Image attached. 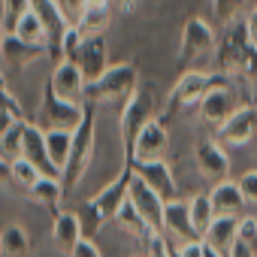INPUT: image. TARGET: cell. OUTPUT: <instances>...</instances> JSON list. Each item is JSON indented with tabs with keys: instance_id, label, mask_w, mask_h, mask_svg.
Here are the masks:
<instances>
[{
	"instance_id": "obj_6",
	"label": "cell",
	"mask_w": 257,
	"mask_h": 257,
	"mask_svg": "<svg viewBox=\"0 0 257 257\" xmlns=\"http://www.w3.org/2000/svg\"><path fill=\"white\" fill-rule=\"evenodd\" d=\"M155 103H158L155 85H140V88L131 94V100L124 103V112H121V146H124V161L134 158V143H137L140 131L152 121Z\"/></svg>"
},
{
	"instance_id": "obj_45",
	"label": "cell",
	"mask_w": 257,
	"mask_h": 257,
	"mask_svg": "<svg viewBox=\"0 0 257 257\" xmlns=\"http://www.w3.org/2000/svg\"><path fill=\"white\" fill-rule=\"evenodd\" d=\"M203 257H224V254H218L215 248H209V245H206V254H203Z\"/></svg>"
},
{
	"instance_id": "obj_11",
	"label": "cell",
	"mask_w": 257,
	"mask_h": 257,
	"mask_svg": "<svg viewBox=\"0 0 257 257\" xmlns=\"http://www.w3.org/2000/svg\"><path fill=\"white\" fill-rule=\"evenodd\" d=\"M167 152H170V134H167V127H164L158 118H152L143 131H140V137H137V143H134V158L127 161V164L164 161Z\"/></svg>"
},
{
	"instance_id": "obj_23",
	"label": "cell",
	"mask_w": 257,
	"mask_h": 257,
	"mask_svg": "<svg viewBox=\"0 0 257 257\" xmlns=\"http://www.w3.org/2000/svg\"><path fill=\"white\" fill-rule=\"evenodd\" d=\"M112 10H115L112 0H88L79 31H82L85 37H91V34H103V28H106L109 19H112Z\"/></svg>"
},
{
	"instance_id": "obj_44",
	"label": "cell",
	"mask_w": 257,
	"mask_h": 257,
	"mask_svg": "<svg viewBox=\"0 0 257 257\" xmlns=\"http://www.w3.org/2000/svg\"><path fill=\"white\" fill-rule=\"evenodd\" d=\"M4 179H10V164L0 161V182H4Z\"/></svg>"
},
{
	"instance_id": "obj_9",
	"label": "cell",
	"mask_w": 257,
	"mask_h": 257,
	"mask_svg": "<svg viewBox=\"0 0 257 257\" xmlns=\"http://www.w3.org/2000/svg\"><path fill=\"white\" fill-rule=\"evenodd\" d=\"M127 200H131L134 209L146 218V224L152 227V233H164V206H167V203H164L161 194L152 191L149 182L140 179L137 173H134V179H131V188H127Z\"/></svg>"
},
{
	"instance_id": "obj_42",
	"label": "cell",
	"mask_w": 257,
	"mask_h": 257,
	"mask_svg": "<svg viewBox=\"0 0 257 257\" xmlns=\"http://www.w3.org/2000/svg\"><path fill=\"white\" fill-rule=\"evenodd\" d=\"M245 25H248V37H251V43L257 46V7L248 13V19H245Z\"/></svg>"
},
{
	"instance_id": "obj_19",
	"label": "cell",
	"mask_w": 257,
	"mask_h": 257,
	"mask_svg": "<svg viewBox=\"0 0 257 257\" xmlns=\"http://www.w3.org/2000/svg\"><path fill=\"white\" fill-rule=\"evenodd\" d=\"M0 58H4V64L10 70H25L37 58H49V52H46V46H31V43L19 40L16 34H7L0 40Z\"/></svg>"
},
{
	"instance_id": "obj_3",
	"label": "cell",
	"mask_w": 257,
	"mask_h": 257,
	"mask_svg": "<svg viewBox=\"0 0 257 257\" xmlns=\"http://www.w3.org/2000/svg\"><path fill=\"white\" fill-rule=\"evenodd\" d=\"M131 179H134V164H121V173L115 176V182H109L97 197H91L88 200V206H85V233L88 236H94L103 224H109V221H115V215L121 212V206L127 203V188H131Z\"/></svg>"
},
{
	"instance_id": "obj_34",
	"label": "cell",
	"mask_w": 257,
	"mask_h": 257,
	"mask_svg": "<svg viewBox=\"0 0 257 257\" xmlns=\"http://www.w3.org/2000/svg\"><path fill=\"white\" fill-rule=\"evenodd\" d=\"M82 40H85V34L70 25L67 34H64V40H61V55H64L67 61H76V55H79V49H82Z\"/></svg>"
},
{
	"instance_id": "obj_17",
	"label": "cell",
	"mask_w": 257,
	"mask_h": 257,
	"mask_svg": "<svg viewBox=\"0 0 257 257\" xmlns=\"http://www.w3.org/2000/svg\"><path fill=\"white\" fill-rule=\"evenodd\" d=\"M239 109V100L233 94V85H221V88H212L203 100H200V115L206 124H212L215 131Z\"/></svg>"
},
{
	"instance_id": "obj_7",
	"label": "cell",
	"mask_w": 257,
	"mask_h": 257,
	"mask_svg": "<svg viewBox=\"0 0 257 257\" xmlns=\"http://www.w3.org/2000/svg\"><path fill=\"white\" fill-rule=\"evenodd\" d=\"M82 115H85V103L61 100L52 91V85L43 88V100H40V112H37V124L43 131H76Z\"/></svg>"
},
{
	"instance_id": "obj_22",
	"label": "cell",
	"mask_w": 257,
	"mask_h": 257,
	"mask_svg": "<svg viewBox=\"0 0 257 257\" xmlns=\"http://www.w3.org/2000/svg\"><path fill=\"white\" fill-rule=\"evenodd\" d=\"M209 197H212L215 215H236V218H239V215H242V209L248 206V203H245V197H242L239 182H230V179H224V182L212 185Z\"/></svg>"
},
{
	"instance_id": "obj_15",
	"label": "cell",
	"mask_w": 257,
	"mask_h": 257,
	"mask_svg": "<svg viewBox=\"0 0 257 257\" xmlns=\"http://www.w3.org/2000/svg\"><path fill=\"white\" fill-rule=\"evenodd\" d=\"M134 173L140 179H146L149 188L158 191L164 203L179 200V185H176V176H173L167 161H140V164H134Z\"/></svg>"
},
{
	"instance_id": "obj_36",
	"label": "cell",
	"mask_w": 257,
	"mask_h": 257,
	"mask_svg": "<svg viewBox=\"0 0 257 257\" xmlns=\"http://www.w3.org/2000/svg\"><path fill=\"white\" fill-rule=\"evenodd\" d=\"M239 188H242L245 203H248V206H257V170L245 173V176L239 179Z\"/></svg>"
},
{
	"instance_id": "obj_26",
	"label": "cell",
	"mask_w": 257,
	"mask_h": 257,
	"mask_svg": "<svg viewBox=\"0 0 257 257\" xmlns=\"http://www.w3.org/2000/svg\"><path fill=\"white\" fill-rule=\"evenodd\" d=\"M115 224H118L124 233L140 236V239H146V242L155 236V233H152V227H149V224H146V218H143V215L134 209V203H131V200H127V203L121 206V212L115 215Z\"/></svg>"
},
{
	"instance_id": "obj_2",
	"label": "cell",
	"mask_w": 257,
	"mask_h": 257,
	"mask_svg": "<svg viewBox=\"0 0 257 257\" xmlns=\"http://www.w3.org/2000/svg\"><path fill=\"white\" fill-rule=\"evenodd\" d=\"M97 103L85 100V115L79 121V127L73 131V146H70V158H67V167L61 173V182H64V191L73 194L79 188V182L85 179L88 167H91V158H94V131H97Z\"/></svg>"
},
{
	"instance_id": "obj_5",
	"label": "cell",
	"mask_w": 257,
	"mask_h": 257,
	"mask_svg": "<svg viewBox=\"0 0 257 257\" xmlns=\"http://www.w3.org/2000/svg\"><path fill=\"white\" fill-rule=\"evenodd\" d=\"M140 88V76H137V67L134 64H109L106 73L94 82L85 85V100L91 103H115V100H131V94Z\"/></svg>"
},
{
	"instance_id": "obj_14",
	"label": "cell",
	"mask_w": 257,
	"mask_h": 257,
	"mask_svg": "<svg viewBox=\"0 0 257 257\" xmlns=\"http://www.w3.org/2000/svg\"><path fill=\"white\" fill-rule=\"evenodd\" d=\"M22 158H28L43 176H52V179H61V170L52 164L49 158V146H46V131L37 124V121H25V152Z\"/></svg>"
},
{
	"instance_id": "obj_37",
	"label": "cell",
	"mask_w": 257,
	"mask_h": 257,
	"mask_svg": "<svg viewBox=\"0 0 257 257\" xmlns=\"http://www.w3.org/2000/svg\"><path fill=\"white\" fill-rule=\"evenodd\" d=\"M146 257H173V242L164 239V233H155L149 239V254Z\"/></svg>"
},
{
	"instance_id": "obj_29",
	"label": "cell",
	"mask_w": 257,
	"mask_h": 257,
	"mask_svg": "<svg viewBox=\"0 0 257 257\" xmlns=\"http://www.w3.org/2000/svg\"><path fill=\"white\" fill-rule=\"evenodd\" d=\"M25 121H28V118L16 121V124L10 127V134L0 140V161H4V164L19 161V158H22V152H25Z\"/></svg>"
},
{
	"instance_id": "obj_39",
	"label": "cell",
	"mask_w": 257,
	"mask_h": 257,
	"mask_svg": "<svg viewBox=\"0 0 257 257\" xmlns=\"http://www.w3.org/2000/svg\"><path fill=\"white\" fill-rule=\"evenodd\" d=\"M16 121H22L13 109H4V106H0V140H4L7 134H10V127L16 124Z\"/></svg>"
},
{
	"instance_id": "obj_38",
	"label": "cell",
	"mask_w": 257,
	"mask_h": 257,
	"mask_svg": "<svg viewBox=\"0 0 257 257\" xmlns=\"http://www.w3.org/2000/svg\"><path fill=\"white\" fill-rule=\"evenodd\" d=\"M239 239L254 245V239H257V218L254 215H242L239 218Z\"/></svg>"
},
{
	"instance_id": "obj_27",
	"label": "cell",
	"mask_w": 257,
	"mask_h": 257,
	"mask_svg": "<svg viewBox=\"0 0 257 257\" xmlns=\"http://www.w3.org/2000/svg\"><path fill=\"white\" fill-rule=\"evenodd\" d=\"M46 146H49L52 164L64 173L67 158H70V146H73V131H46Z\"/></svg>"
},
{
	"instance_id": "obj_16",
	"label": "cell",
	"mask_w": 257,
	"mask_h": 257,
	"mask_svg": "<svg viewBox=\"0 0 257 257\" xmlns=\"http://www.w3.org/2000/svg\"><path fill=\"white\" fill-rule=\"evenodd\" d=\"M164 236H167L173 245H185V242L200 239V233L194 230V221H191V209H188V203L173 200V203L164 206Z\"/></svg>"
},
{
	"instance_id": "obj_21",
	"label": "cell",
	"mask_w": 257,
	"mask_h": 257,
	"mask_svg": "<svg viewBox=\"0 0 257 257\" xmlns=\"http://www.w3.org/2000/svg\"><path fill=\"white\" fill-rule=\"evenodd\" d=\"M236 239H239V218H236V215H218V218L209 224L206 236H203V242H206L209 248H215L218 254H224V257H230Z\"/></svg>"
},
{
	"instance_id": "obj_18",
	"label": "cell",
	"mask_w": 257,
	"mask_h": 257,
	"mask_svg": "<svg viewBox=\"0 0 257 257\" xmlns=\"http://www.w3.org/2000/svg\"><path fill=\"white\" fill-rule=\"evenodd\" d=\"M76 64H79L85 82H94V79H100L106 73L109 58H106V40H103V34H91V37L82 40V49L76 55Z\"/></svg>"
},
{
	"instance_id": "obj_40",
	"label": "cell",
	"mask_w": 257,
	"mask_h": 257,
	"mask_svg": "<svg viewBox=\"0 0 257 257\" xmlns=\"http://www.w3.org/2000/svg\"><path fill=\"white\" fill-rule=\"evenodd\" d=\"M70 257H100V251H97V245L91 242V239H82L76 248H73V254Z\"/></svg>"
},
{
	"instance_id": "obj_25",
	"label": "cell",
	"mask_w": 257,
	"mask_h": 257,
	"mask_svg": "<svg viewBox=\"0 0 257 257\" xmlns=\"http://www.w3.org/2000/svg\"><path fill=\"white\" fill-rule=\"evenodd\" d=\"M31 197H34L40 206H46V209H55V212H58V203L67 197V191H64V182H61V179L43 176V179L31 188Z\"/></svg>"
},
{
	"instance_id": "obj_33",
	"label": "cell",
	"mask_w": 257,
	"mask_h": 257,
	"mask_svg": "<svg viewBox=\"0 0 257 257\" xmlns=\"http://www.w3.org/2000/svg\"><path fill=\"white\" fill-rule=\"evenodd\" d=\"M85 7H88V0H58L61 16H64V19H67V25H73V28H79V25H82Z\"/></svg>"
},
{
	"instance_id": "obj_32",
	"label": "cell",
	"mask_w": 257,
	"mask_h": 257,
	"mask_svg": "<svg viewBox=\"0 0 257 257\" xmlns=\"http://www.w3.org/2000/svg\"><path fill=\"white\" fill-rule=\"evenodd\" d=\"M31 13V0H4V10H0V19H4L7 34L16 31V25L22 22V16Z\"/></svg>"
},
{
	"instance_id": "obj_1",
	"label": "cell",
	"mask_w": 257,
	"mask_h": 257,
	"mask_svg": "<svg viewBox=\"0 0 257 257\" xmlns=\"http://www.w3.org/2000/svg\"><path fill=\"white\" fill-rule=\"evenodd\" d=\"M215 70L230 76L233 82L236 79H248V82L257 79V46L251 43L245 22L227 25L221 46H215Z\"/></svg>"
},
{
	"instance_id": "obj_8",
	"label": "cell",
	"mask_w": 257,
	"mask_h": 257,
	"mask_svg": "<svg viewBox=\"0 0 257 257\" xmlns=\"http://www.w3.org/2000/svg\"><path fill=\"white\" fill-rule=\"evenodd\" d=\"M212 52H215V34L206 25V19L200 16L188 19L182 28V40H179V67H191Z\"/></svg>"
},
{
	"instance_id": "obj_4",
	"label": "cell",
	"mask_w": 257,
	"mask_h": 257,
	"mask_svg": "<svg viewBox=\"0 0 257 257\" xmlns=\"http://www.w3.org/2000/svg\"><path fill=\"white\" fill-rule=\"evenodd\" d=\"M221 85H233L230 76L212 70H185L179 76V82L173 85V91L167 94V115H176L179 109H191V106H200V100L212 91V88H221Z\"/></svg>"
},
{
	"instance_id": "obj_12",
	"label": "cell",
	"mask_w": 257,
	"mask_h": 257,
	"mask_svg": "<svg viewBox=\"0 0 257 257\" xmlns=\"http://www.w3.org/2000/svg\"><path fill=\"white\" fill-rule=\"evenodd\" d=\"M49 85H52V91L61 97V100H70V103H85V76H82V70H79V64L76 61H58L55 64V70H52V76H49Z\"/></svg>"
},
{
	"instance_id": "obj_24",
	"label": "cell",
	"mask_w": 257,
	"mask_h": 257,
	"mask_svg": "<svg viewBox=\"0 0 257 257\" xmlns=\"http://www.w3.org/2000/svg\"><path fill=\"white\" fill-rule=\"evenodd\" d=\"M28 251H31V239L25 227L10 224L0 230V257H28Z\"/></svg>"
},
{
	"instance_id": "obj_35",
	"label": "cell",
	"mask_w": 257,
	"mask_h": 257,
	"mask_svg": "<svg viewBox=\"0 0 257 257\" xmlns=\"http://www.w3.org/2000/svg\"><path fill=\"white\" fill-rule=\"evenodd\" d=\"M245 7V0H212V10H215V19L218 22H233L239 16V10Z\"/></svg>"
},
{
	"instance_id": "obj_10",
	"label": "cell",
	"mask_w": 257,
	"mask_h": 257,
	"mask_svg": "<svg viewBox=\"0 0 257 257\" xmlns=\"http://www.w3.org/2000/svg\"><path fill=\"white\" fill-rule=\"evenodd\" d=\"M257 137V106H239L221 127H218V143L242 149Z\"/></svg>"
},
{
	"instance_id": "obj_20",
	"label": "cell",
	"mask_w": 257,
	"mask_h": 257,
	"mask_svg": "<svg viewBox=\"0 0 257 257\" xmlns=\"http://www.w3.org/2000/svg\"><path fill=\"white\" fill-rule=\"evenodd\" d=\"M52 239L55 248L61 254H73V248L85 239V224L76 212H55V224H52Z\"/></svg>"
},
{
	"instance_id": "obj_30",
	"label": "cell",
	"mask_w": 257,
	"mask_h": 257,
	"mask_svg": "<svg viewBox=\"0 0 257 257\" xmlns=\"http://www.w3.org/2000/svg\"><path fill=\"white\" fill-rule=\"evenodd\" d=\"M13 34H16L19 40L31 43V46H46V28H43V22L37 19V13H34V10L22 16V22L16 25V31H13Z\"/></svg>"
},
{
	"instance_id": "obj_41",
	"label": "cell",
	"mask_w": 257,
	"mask_h": 257,
	"mask_svg": "<svg viewBox=\"0 0 257 257\" xmlns=\"http://www.w3.org/2000/svg\"><path fill=\"white\" fill-rule=\"evenodd\" d=\"M230 257H257V254H254V245H248V242H242V239H236V245H233V251H230Z\"/></svg>"
},
{
	"instance_id": "obj_31",
	"label": "cell",
	"mask_w": 257,
	"mask_h": 257,
	"mask_svg": "<svg viewBox=\"0 0 257 257\" xmlns=\"http://www.w3.org/2000/svg\"><path fill=\"white\" fill-rule=\"evenodd\" d=\"M40 179H43V173H40L28 158H19V161H13V164H10V182H13V185H19V188L31 191Z\"/></svg>"
},
{
	"instance_id": "obj_43",
	"label": "cell",
	"mask_w": 257,
	"mask_h": 257,
	"mask_svg": "<svg viewBox=\"0 0 257 257\" xmlns=\"http://www.w3.org/2000/svg\"><path fill=\"white\" fill-rule=\"evenodd\" d=\"M112 4H115V10H131L134 0H112Z\"/></svg>"
},
{
	"instance_id": "obj_46",
	"label": "cell",
	"mask_w": 257,
	"mask_h": 257,
	"mask_svg": "<svg viewBox=\"0 0 257 257\" xmlns=\"http://www.w3.org/2000/svg\"><path fill=\"white\" fill-rule=\"evenodd\" d=\"M7 37V28H4V19H0V40H4Z\"/></svg>"
},
{
	"instance_id": "obj_13",
	"label": "cell",
	"mask_w": 257,
	"mask_h": 257,
	"mask_svg": "<svg viewBox=\"0 0 257 257\" xmlns=\"http://www.w3.org/2000/svg\"><path fill=\"white\" fill-rule=\"evenodd\" d=\"M194 161H197L200 176H203L206 182H212V185L224 182L227 173H230V158H227V152H224V146H221L218 140L200 143L197 152H194Z\"/></svg>"
},
{
	"instance_id": "obj_28",
	"label": "cell",
	"mask_w": 257,
	"mask_h": 257,
	"mask_svg": "<svg viewBox=\"0 0 257 257\" xmlns=\"http://www.w3.org/2000/svg\"><path fill=\"white\" fill-rule=\"evenodd\" d=\"M188 209H191L194 230H197V233H200V239H203V236H206V230H209V224L218 218V215H215V206H212V197H209V194H197V197H191Z\"/></svg>"
}]
</instances>
